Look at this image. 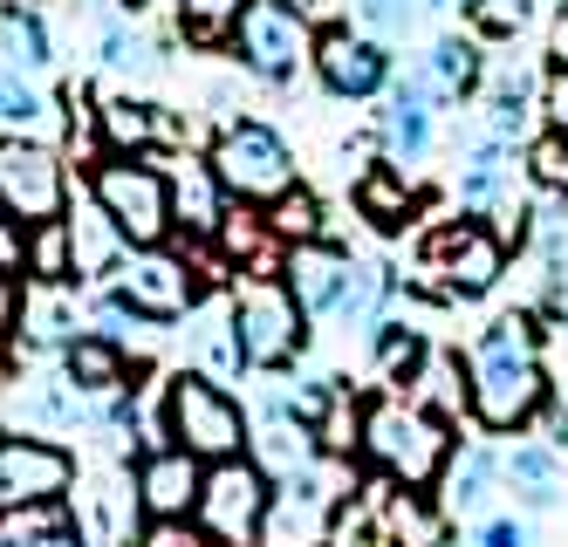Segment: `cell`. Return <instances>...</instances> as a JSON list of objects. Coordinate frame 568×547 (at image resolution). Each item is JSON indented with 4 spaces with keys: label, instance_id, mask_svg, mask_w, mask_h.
<instances>
[{
    "label": "cell",
    "instance_id": "6da1fadb",
    "mask_svg": "<svg viewBox=\"0 0 568 547\" xmlns=\"http://www.w3.org/2000/svg\"><path fill=\"white\" fill-rule=\"evenodd\" d=\"M548 404V363H541V315L514 308L479 328L466 363V411L486 432H520Z\"/></svg>",
    "mask_w": 568,
    "mask_h": 547
},
{
    "label": "cell",
    "instance_id": "7a4b0ae2",
    "mask_svg": "<svg viewBox=\"0 0 568 547\" xmlns=\"http://www.w3.org/2000/svg\"><path fill=\"white\" fill-rule=\"evenodd\" d=\"M356 452H363V466L377 479L432 493L445 458H453V425H445L438 411H425L418 397H377V404H363Z\"/></svg>",
    "mask_w": 568,
    "mask_h": 547
},
{
    "label": "cell",
    "instance_id": "3957f363",
    "mask_svg": "<svg viewBox=\"0 0 568 547\" xmlns=\"http://www.w3.org/2000/svg\"><path fill=\"white\" fill-rule=\"evenodd\" d=\"M158 425H165V445H185L199 466L213 458H240L254 438V417L240 411V397L206 369H172L165 376V397H158Z\"/></svg>",
    "mask_w": 568,
    "mask_h": 547
},
{
    "label": "cell",
    "instance_id": "277c9868",
    "mask_svg": "<svg viewBox=\"0 0 568 547\" xmlns=\"http://www.w3.org/2000/svg\"><path fill=\"white\" fill-rule=\"evenodd\" d=\"M226 308H233V335H240V363H247L254 376H274V369H288L302 356L308 315L295 302L288 274H247L226 294Z\"/></svg>",
    "mask_w": 568,
    "mask_h": 547
},
{
    "label": "cell",
    "instance_id": "5b68a950",
    "mask_svg": "<svg viewBox=\"0 0 568 547\" xmlns=\"http://www.w3.org/2000/svg\"><path fill=\"white\" fill-rule=\"evenodd\" d=\"M418 274H425L432 294H445V302H479V294H494L507 281V240H500V226H486L479 213L438 220L418 240Z\"/></svg>",
    "mask_w": 568,
    "mask_h": 547
},
{
    "label": "cell",
    "instance_id": "8992f818",
    "mask_svg": "<svg viewBox=\"0 0 568 547\" xmlns=\"http://www.w3.org/2000/svg\"><path fill=\"white\" fill-rule=\"evenodd\" d=\"M206 164H213L220 192H226L233 205H254V213H267L281 192H295V151H288V138H281L274 123H261V117L220 123Z\"/></svg>",
    "mask_w": 568,
    "mask_h": 547
},
{
    "label": "cell",
    "instance_id": "52a82bcc",
    "mask_svg": "<svg viewBox=\"0 0 568 547\" xmlns=\"http://www.w3.org/2000/svg\"><path fill=\"white\" fill-rule=\"evenodd\" d=\"M90 192L110 213V226L131 246H165L172 240V172L158 158H131V151H103L90 164Z\"/></svg>",
    "mask_w": 568,
    "mask_h": 547
},
{
    "label": "cell",
    "instance_id": "ba28073f",
    "mask_svg": "<svg viewBox=\"0 0 568 547\" xmlns=\"http://www.w3.org/2000/svg\"><path fill=\"white\" fill-rule=\"evenodd\" d=\"M343 507H349V473H343V458L322 452L315 466L274 479L267 520H261V547H329Z\"/></svg>",
    "mask_w": 568,
    "mask_h": 547
},
{
    "label": "cell",
    "instance_id": "9c48e42d",
    "mask_svg": "<svg viewBox=\"0 0 568 547\" xmlns=\"http://www.w3.org/2000/svg\"><path fill=\"white\" fill-rule=\"evenodd\" d=\"M267 493H274V479L254 466L247 452H240V458H213L206 479H199L192 520H199V534H206L213 547H261Z\"/></svg>",
    "mask_w": 568,
    "mask_h": 547
},
{
    "label": "cell",
    "instance_id": "30bf717a",
    "mask_svg": "<svg viewBox=\"0 0 568 547\" xmlns=\"http://www.w3.org/2000/svg\"><path fill=\"white\" fill-rule=\"evenodd\" d=\"M226 49L240 55L247 75L288 90V82L308 69V55H315V21L302 14V0H247V14H240Z\"/></svg>",
    "mask_w": 568,
    "mask_h": 547
},
{
    "label": "cell",
    "instance_id": "8fae6325",
    "mask_svg": "<svg viewBox=\"0 0 568 547\" xmlns=\"http://www.w3.org/2000/svg\"><path fill=\"white\" fill-rule=\"evenodd\" d=\"M103 287H116V302H124L138 322L165 328V322H185L192 315V302H199V267H192L185 246H172V240L165 246H131Z\"/></svg>",
    "mask_w": 568,
    "mask_h": 547
},
{
    "label": "cell",
    "instance_id": "7c38bea8",
    "mask_svg": "<svg viewBox=\"0 0 568 547\" xmlns=\"http://www.w3.org/2000/svg\"><path fill=\"white\" fill-rule=\"evenodd\" d=\"M308 69H315V82H322L336 103H371V97L390 90L397 55H390V41L363 34V28H349V21H329V28H315Z\"/></svg>",
    "mask_w": 568,
    "mask_h": 547
},
{
    "label": "cell",
    "instance_id": "4fadbf2b",
    "mask_svg": "<svg viewBox=\"0 0 568 547\" xmlns=\"http://www.w3.org/2000/svg\"><path fill=\"white\" fill-rule=\"evenodd\" d=\"M0 205H8L21 226L62 220V205H69L62 158L49 144H34V138H8V144H0Z\"/></svg>",
    "mask_w": 568,
    "mask_h": 547
},
{
    "label": "cell",
    "instance_id": "5bb4252c",
    "mask_svg": "<svg viewBox=\"0 0 568 547\" xmlns=\"http://www.w3.org/2000/svg\"><path fill=\"white\" fill-rule=\"evenodd\" d=\"M75 486V452L42 432H0V514L28 499H69Z\"/></svg>",
    "mask_w": 568,
    "mask_h": 547
},
{
    "label": "cell",
    "instance_id": "9a60e30c",
    "mask_svg": "<svg viewBox=\"0 0 568 547\" xmlns=\"http://www.w3.org/2000/svg\"><path fill=\"white\" fill-rule=\"evenodd\" d=\"M62 233H69V281H75V287H103V281L116 274V261L131 254V240L110 226V213L97 205L90 185H69Z\"/></svg>",
    "mask_w": 568,
    "mask_h": 547
},
{
    "label": "cell",
    "instance_id": "2e32d148",
    "mask_svg": "<svg viewBox=\"0 0 568 547\" xmlns=\"http://www.w3.org/2000/svg\"><path fill=\"white\" fill-rule=\"evenodd\" d=\"M199 479H206V466L185 445H151L131 473V499H138L144 520H185L192 499H199Z\"/></svg>",
    "mask_w": 568,
    "mask_h": 547
},
{
    "label": "cell",
    "instance_id": "e0dca14e",
    "mask_svg": "<svg viewBox=\"0 0 568 547\" xmlns=\"http://www.w3.org/2000/svg\"><path fill=\"white\" fill-rule=\"evenodd\" d=\"M349 267H356V254H349V246H336V240L288 246V261H281V274H288V287H295V302H302L308 322H336L343 287H349Z\"/></svg>",
    "mask_w": 568,
    "mask_h": 547
},
{
    "label": "cell",
    "instance_id": "ac0fdd59",
    "mask_svg": "<svg viewBox=\"0 0 568 547\" xmlns=\"http://www.w3.org/2000/svg\"><path fill=\"white\" fill-rule=\"evenodd\" d=\"M97 123H103V151H131V158H172L185 144V123L144 97H103Z\"/></svg>",
    "mask_w": 568,
    "mask_h": 547
},
{
    "label": "cell",
    "instance_id": "d6986e66",
    "mask_svg": "<svg viewBox=\"0 0 568 547\" xmlns=\"http://www.w3.org/2000/svg\"><path fill=\"white\" fill-rule=\"evenodd\" d=\"M363 507H371L384 547H445V534H453V520L438 514V499H425L412 486H390V479L363 499Z\"/></svg>",
    "mask_w": 568,
    "mask_h": 547
},
{
    "label": "cell",
    "instance_id": "ffe728a7",
    "mask_svg": "<svg viewBox=\"0 0 568 547\" xmlns=\"http://www.w3.org/2000/svg\"><path fill=\"white\" fill-rule=\"evenodd\" d=\"M62 384L75 397H116L131 391V350L103 328H75L62 343Z\"/></svg>",
    "mask_w": 568,
    "mask_h": 547
},
{
    "label": "cell",
    "instance_id": "44dd1931",
    "mask_svg": "<svg viewBox=\"0 0 568 547\" xmlns=\"http://www.w3.org/2000/svg\"><path fill=\"white\" fill-rule=\"evenodd\" d=\"M514 205V151L507 138H473L459 151V213H479V220H500Z\"/></svg>",
    "mask_w": 568,
    "mask_h": 547
},
{
    "label": "cell",
    "instance_id": "7402d4cb",
    "mask_svg": "<svg viewBox=\"0 0 568 547\" xmlns=\"http://www.w3.org/2000/svg\"><path fill=\"white\" fill-rule=\"evenodd\" d=\"M494 486H500V452L494 445H459L453 438V458H445V473H438V514L445 520H473L486 499H494Z\"/></svg>",
    "mask_w": 568,
    "mask_h": 547
},
{
    "label": "cell",
    "instance_id": "603a6c76",
    "mask_svg": "<svg viewBox=\"0 0 568 547\" xmlns=\"http://www.w3.org/2000/svg\"><path fill=\"white\" fill-rule=\"evenodd\" d=\"M247 458H254V466H261L267 479H288V473H302V466H315V458H322V438L302 425V417H295L288 404H274L267 417H254Z\"/></svg>",
    "mask_w": 568,
    "mask_h": 547
},
{
    "label": "cell",
    "instance_id": "cb8c5ba5",
    "mask_svg": "<svg viewBox=\"0 0 568 547\" xmlns=\"http://www.w3.org/2000/svg\"><path fill=\"white\" fill-rule=\"evenodd\" d=\"M226 213H233V199L220 192L213 164L206 158H185L179 172H172V233H185V240H220V220Z\"/></svg>",
    "mask_w": 568,
    "mask_h": 547
},
{
    "label": "cell",
    "instance_id": "d4e9b609",
    "mask_svg": "<svg viewBox=\"0 0 568 547\" xmlns=\"http://www.w3.org/2000/svg\"><path fill=\"white\" fill-rule=\"evenodd\" d=\"M377 144H384V158L390 164H412L432 151V103L412 90L404 75H390V90H384V110H377Z\"/></svg>",
    "mask_w": 568,
    "mask_h": 547
},
{
    "label": "cell",
    "instance_id": "484cf974",
    "mask_svg": "<svg viewBox=\"0 0 568 547\" xmlns=\"http://www.w3.org/2000/svg\"><path fill=\"white\" fill-rule=\"evenodd\" d=\"M418 75H425L432 103L445 110V103L479 97V82H486V55H479V41H473V34H438L432 49L418 55Z\"/></svg>",
    "mask_w": 568,
    "mask_h": 547
},
{
    "label": "cell",
    "instance_id": "4316f807",
    "mask_svg": "<svg viewBox=\"0 0 568 547\" xmlns=\"http://www.w3.org/2000/svg\"><path fill=\"white\" fill-rule=\"evenodd\" d=\"M14 335L28 350H55L75 335V281H28V294L14 302Z\"/></svg>",
    "mask_w": 568,
    "mask_h": 547
},
{
    "label": "cell",
    "instance_id": "83f0119b",
    "mask_svg": "<svg viewBox=\"0 0 568 547\" xmlns=\"http://www.w3.org/2000/svg\"><path fill=\"white\" fill-rule=\"evenodd\" d=\"M0 547H90V527L75 499H28L0 514Z\"/></svg>",
    "mask_w": 568,
    "mask_h": 547
},
{
    "label": "cell",
    "instance_id": "f1b7e54d",
    "mask_svg": "<svg viewBox=\"0 0 568 547\" xmlns=\"http://www.w3.org/2000/svg\"><path fill=\"white\" fill-rule=\"evenodd\" d=\"M356 213L371 220L377 233H397V226H412V213H418V185H412V172L404 164H390V158H377V164H363V179H356Z\"/></svg>",
    "mask_w": 568,
    "mask_h": 547
},
{
    "label": "cell",
    "instance_id": "f546056e",
    "mask_svg": "<svg viewBox=\"0 0 568 547\" xmlns=\"http://www.w3.org/2000/svg\"><path fill=\"white\" fill-rule=\"evenodd\" d=\"M185 322H192V343H185L192 350V369H206V376H220V384H233V376L247 369V363H240V335H233V308L199 294Z\"/></svg>",
    "mask_w": 568,
    "mask_h": 547
},
{
    "label": "cell",
    "instance_id": "4dcf8cb0",
    "mask_svg": "<svg viewBox=\"0 0 568 547\" xmlns=\"http://www.w3.org/2000/svg\"><path fill=\"white\" fill-rule=\"evenodd\" d=\"M500 486L514 493L520 514H548L561 499V466H555V445H514L500 458Z\"/></svg>",
    "mask_w": 568,
    "mask_h": 547
},
{
    "label": "cell",
    "instance_id": "1f68e13d",
    "mask_svg": "<svg viewBox=\"0 0 568 547\" xmlns=\"http://www.w3.org/2000/svg\"><path fill=\"white\" fill-rule=\"evenodd\" d=\"M479 90H486V131L514 144L527 131V117H535V69H527V62H500Z\"/></svg>",
    "mask_w": 568,
    "mask_h": 547
},
{
    "label": "cell",
    "instance_id": "d6a6232c",
    "mask_svg": "<svg viewBox=\"0 0 568 547\" xmlns=\"http://www.w3.org/2000/svg\"><path fill=\"white\" fill-rule=\"evenodd\" d=\"M0 62L21 69V75H42L55 62V41H49V21L34 8H0Z\"/></svg>",
    "mask_w": 568,
    "mask_h": 547
},
{
    "label": "cell",
    "instance_id": "836d02e7",
    "mask_svg": "<svg viewBox=\"0 0 568 547\" xmlns=\"http://www.w3.org/2000/svg\"><path fill=\"white\" fill-rule=\"evenodd\" d=\"M371 350H377V376H384V384H412L418 363L432 356L425 328H412L404 315H384V322L371 328Z\"/></svg>",
    "mask_w": 568,
    "mask_h": 547
},
{
    "label": "cell",
    "instance_id": "e575fe53",
    "mask_svg": "<svg viewBox=\"0 0 568 547\" xmlns=\"http://www.w3.org/2000/svg\"><path fill=\"white\" fill-rule=\"evenodd\" d=\"M404 397H418L425 411H438L445 425L466 411V369H459V356H445V350H432L425 363H418V376L404 384Z\"/></svg>",
    "mask_w": 568,
    "mask_h": 547
},
{
    "label": "cell",
    "instance_id": "d590c367",
    "mask_svg": "<svg viewBox=\"0 0 568 547\" xmlns=\"http://www.w3.org/2000/svg\"><path fill=\"white\" fill-rule=\"evenodd\" d=\"M384 315H390V267H377V261H356V267H349V287H343V308H336V322L371 335Z\"/></svg>",
    "mask_w": 568,
    "mask_h": 547
},
{
    "label": "cell",
    "instance_id": "8d00e7d4",
    "mask_svg": "<svg viewBox=\"0 0 568 547\" xmlns=\"http://www.w3.org/2000/svg\"><path fill=\"white\" fill-rule=\"evenodd\" d=\"M172 14H179V34L192 49H226L240 14H247V0H172Z\"/></svg>",
    "mask_w": 568,
    "mask_h": 547
},
{
    "label": "cell",
    "instance_id": "74e56055",
    "mask_svg": "<svg viewBox=\"0 0 568 547\" xmlns=\"http://www.w3.org/2000/svg\"><path fill=\"white\" fill-rule=\"evenodd\" d=\"M97 49H103V69H110V75H124V82H151V75H158V41L138 34L131 21H110Z\"/></svg>",
    "mask_w": 568,
    "mask_h": 547
},
{
    "label": "cell",
    "instance_id": "f35d334b",
    "mask_svg": "<svg viewBox=\"0 0 568 547\" xmlns=\"http://www.w3.org/2000/svg\"><path fill=\"white\" fill-rule=\"evenodd\" d=\"M0 123H8V131H49V123H55L42 82L21 75V69H8V62H0Z\"/></svg>",
    "mask_w": 568,
    "mask_h": 547
},
{
    "label": "cell",
    "instance_id": "ab89813d",
    "mask_svg": "<svg viewBox=\"0 0 568 547\" xmlns=\"http://www.w3.org/2000/svg\"><path fill=\"white\" fill-rule=\"evenodd\" d=\"M267 226H274V240L281 246H308V240H329V233H322V199L315 192H281L274 205H267Z\"/></svg>",
    "mask_w": 568,
    "mask_h": 547
},
{
    "label": "cell",
    "instance_id": "60d3db41",
    "mask_svg": "<svg viewBox=\"0 0 568 547\" xmlns=\"http://www.w3.org/2000/svg\"><path fill=\"white\" fill-rule=\"evenodd\" d=\"M356 8V28L363 34H377V41H412L418 34V21H425V0H349Z\"/></svg>",
    "mask_w": 568,
    "mask_h": 547
},
{
    "label": "cell",
    "instance_id": "b9f144b4",
    "mask_svg": "<svg viewBox=\"0 0 568 547\" xmlns=\"http://www.w3.org/2000/svg\"><path fill=\"white\" fill-rule=\"evenodd\" d=\"M21 274H28V281H69V233H62V220H42V226H28V246H21Z\"/></svg>",
    "mask_w": 568,
    "mask_h": 547
},
{
    "label": "cell",
    "instance_id": "7bdbcfd3",
    "mask_svg": "<svg viewBox=\"0 0 568 547\" xmlns=\"http://www.w3.org/2000/svg\"><path fill=\"white\" fill-rule=\"evenodd\" d=\"M527 179L541 192H555V199H568V131H541L527 144Z\"/></svg>",
    "mask_w": 568,
    "mask_h": 547
},
{
    "label": "cell",
    "instance_id": "ee69618b",
    "mask_svg": "<svg viewBox=\"0 0 568 547\" xmlns=\"http://www.w3.org/2000/svg\"><path fill=\"white\" fill-rule=\"evenodd\" d=\"M479 34H520L527 21H535V0H473V14H466Z\"/></svg>",
    "mask_w": 568,
    "mask_h": 547
},
{
    "label": "cell",
    "instance_id": "f6af8a7d",
    "mask_svg": "<svg viewBox=\"0 0 568 547\" xmlns=\"http://www.w3.org/2000/svg\"><path fill=\"white\" fill-rule=\"evenodd\" d=\"M131 547H213V540L199 534V520L185 514V520H144V527L131 534Z\"/></svg>",
    "mask_w": 568,
    "mask_h": 547
},
{
    "label": "cell",
    "instance_id": "bcb514c9",
    "mask_svg": "<svg viewBox=\"0 0 568 547\" xmlns=\"http://www.w3.org/2000/svg\"><path fill=\"white\" fill-rule=\"evenodd\" d=\"M329 547H384L377 540V520H371V507H343V520H336V534H329Z\"/></svg>",
    "mask_w": 568,
    "mask_h": 547
},
{
    "label": "cell",
    "instance_id": "7dc6e473",
    "mask_svg": "<svg viewBox=\"0 0 568 547\" xmlns=\"http://www.w3.org/2000/svg\"><path fill=\"white\" fill-rule=\"evenodd\" d=\"M541 117H548V131H568V62H555L541 82Z\"/></svg>",
    "mask_w": 568,
    "mask_h": 547
},
{
    "label": "cell",
    "instance_id": "c3c4849f",
    "mask_svg": "<svg viewBox=\"0 0 568 547\" xmlns=\"http://www.w3.org/2000/svg\"><path fill=\"white\" fill-rule=\"evenodd\" d=\"M21 246H28V226L0 205V274H21Z\"/></svg>",
    "mask_w": 568,
    "mask_h": 547
},
{
    "label": "cell",
    "instance_id": "681fc988",
    "mask_svg": "<svg viewBox=\"0 0 568 547\" xmlns=\"http://www.w3.org/2000/svg\"><path fill=\"white\" fill-rule=\"evenodd\" d=\"M479 547H535V534H527V520L500 514V520H486V527H479Z\"/></svg>",
    "mask_w": 568,
    "mask_h": 547
},
{
    "label": "cell",
    "instance_id": "f907efd6",
    "mask_svg": "<svg viewBox=\"0 0 568 547\" xmlns=\"http://www.w3.org/2000/svg\"><path fill=\"white\" fill-rule=\"evenodd\" d=\"M541 432H548V438H541V445H555V452H561V445H568V411H561V404H555V397H548V404H541Z\"/></svg>",
    "mask_w": 568,
    "mask_h": 547
},
{
    "label": "cell",
    "instance_id": "816d5d0a",
    "mask_svg": "<svg viewBox=\"0 0 568 547\" xmlns=\"http://www.w3.org/2000/svg\"><path fill=\"white\" fill-rule=\"evenodd\" d=\"M14 302L21 294L8 287V274H0V350H8V335H14Z\"/></svg>",
    "mask_w": 568,
    "mask_h": 547
},
{
    "label": "cell",
    "instance_id": "f5cc1de1",
    "mask_svg": "<svg viewBox=\"0 0 568 547\" xmlns=\"http://www.w3.org/2000/svg\"><path fill=\"white\" fill-rule=\"evenodd\" d=\"M425 14H473V0H425Z\"/></svg>",
    "mask_w": 568,
    "mask_h": 547
},
{
    "label": "cell",
    "instance_id": "db71d44e",
    "mask_svg": "<svg viewBox=\"0 0 568 547\" xmlns=\"http://www.w3.org/2000/svg\"><path fill=\"white\" fill-rule=\"evenodd\" d=\"M555 62H568V14H561V28H555Z\"/></svg>",
    "mask_w": 568,
    "mask_h": 547
},
{
    "label": "cell",
    "instance_id": "11a10c76",
    "mask_svg": "<svg viewBox=\"0 0 568 547\" xmlns=\"http://www.w3.org/2000/svg\"><path fill=\"white\" fill-rule=\"evenodd\" d=\"M144 8H151V0H116V14H124V21H138Z\"/></svg>",
    "mask_w": 568,
    "mask_h": 547
}]
</instances>
